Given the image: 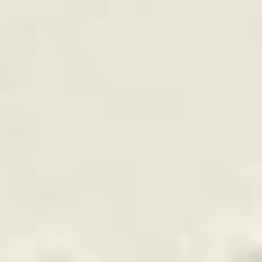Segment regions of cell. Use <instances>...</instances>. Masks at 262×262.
Masks as SVG:
<instances>
[{
  "instance_id": "cell-1",
  "label": "cell",
  "mask_w": 262,
  "mask_h": 262,
  "mask_svg": "<svg viewBox=\"0 0 262 262\" xmlns=\"http://www.w3.org/2000/svg\"><path fill=\"white\" fill-rule=\"evenodd\" d=\"M226 262H262V235H235V244H226Z\"/></svg>"
},
{
  "instance_id": "cell-2",
  "label": "cell",
  "mask_w": 262,
  "mask_h": 262,
  "mask_svg": "<svg viewBox=\"0 0 262 262\" xmlns=\"http://www.w3.org/2000/svg\"><path fill=\"white\" fill-rule=\"evenodd\" d=\"M27 262H73V253H27Z\"/></svg>"
}]
</instances>
